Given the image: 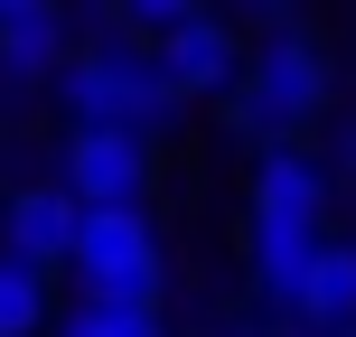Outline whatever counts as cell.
<instances>
[{"label": "cell", "instance_id": "11", "mask_svg": "<svg viewBox=\"0 0 356 337\" xmlns=\"http://www.w3.org/2000/svg\"><path fill=\"white\" fill-rule=\"evenodd\" d=\"M56 337H169V328H160V300H85Z\"/></svg>", "mask_w": 356, "mask_h": 337}, {"label": "cell", "instance_id": "8", "mask_svg": "<svg viewBox=\"0 0 356 337\" xmlns=\"http://www.w3.org/2000/svg\"><path fill=\"white\" fill-rule=\"evenodd\" d=\"M66 28H56V0L47 10H10L0 19V94H29V85H56V66H66Z\"/></svg>", "mask_w": 356, "mask_h": 337}, {"label": "cell", "instance_id": "1", "mask_svg": "<svg viewBox=\"0 0 356 337\" xmlns=\"http://www.w3.org/2000/svg\"><path fill=\"white\" fill-rule=\"evenodd\" d=\"M56 94H66V113L75 122H131V131H160L188 94L169 85V66H160V47H75L66 66H56Z\"/></svg>", "mask_w": 356, "mask_h": 337}, {"label": "cell", "instance_id": "15", "mask_svg": "<svg viewBox=\"0 0 356 337\" xmlns=\"http://www.w3.org/2000/svg\"><path fill=\"white\" fill-rule=\"evenodd\" d=\"M328 337H356V319H347V328H328Z\"/></svg>", "mask_w": 356, "mask_h": 337}, {"label": "cell", "instance_id": "10", "mask_svg": "<svg viewBox=\"0 0 356 337\" xmlns=\"http://www.w3.org/2000/svg\"><path fill=\"white\" fill-rule=\"evenodd\" d=\"M47 328V272L0 253V337H38Z\"/></svg>", "mask_w": 356, "mask_h": 337}, {"label": "cell", "instance_id": "12", "mask_svg": "<svg viewBox=\"0 0 356 337\" xmlns=\"http://www.w3.org/2000/svg\"><path fill=\"white\" fill-rule=\"evenodd\" d=\"M197 10H207V0H122V19L141 38H160V28H178V19H197Z\"/></svg>", "mask_w": 356, "mask_h": 337}, {"label": "cell", "instance_id": "4", "mask_svg": "<svg viewBox=\"0 0 356 337\" xmlns=\"http://www.w3.org/2000/svg\"><path fill=\"white\" fill-rule=\"evenodd\" d=\"M66 188L85 197V206H141L150 197V131H131V122H75Z\"/></svg>", "mask_w": 356, "mask_h": 337}, {"label": "cell", "instance_id": "5", "mask_svg": "<svg viewBox=\"0 0 356 337\" xmlns=\"http://www.w3.org/2000/svg\"><path fill=\"white\" fill-rule=\"evenodd\" d=\"M319 244H328V215H300V206H253V281H263V300L300 309L309 272H319Z\"/></svg>", "mask_w": 356, "mask_h": 337}, {"label": "cell", "instance_id": "14", "mask_svg": "<svg viewBox=\"0 0 356 337\" xmlns=\"http://www.w3.org/2000/svg\"><path fill=\"white\" fill-rule=\"evenodd\" d=\"M10 10H47V0H0V19H10Z\"/></svg>", "mask_w": 356, "mask_h": 337}, {"label": "cell", "instance_id": "7", "mask_svg": "<svg viewBox=\"0 0 356 337\" xmlns=\"http://www.w3.org/2000/svg\"><path fill=\"white\" fill-rule=\"evenodd\" d=\"M160 47V66H169V85L188 94H234V38H225V19L216 10H197V19H178V28H160L150 38Z\"/></svg>", "mask_w": 356, "mask_h": 337}, {"label": "cell", "instance_id": "9", "mask_svg": "<svg viewBox=\"0 0 356 337\" xmlns=\"http://www.w3.org/2000/svg\"><path fill=\"white\" fill-rule=\"evenodd\" d=\"M291 319H319V328L356 319V244H319V272H309V290H300Z\"/></svg>", "mask_w": 356, "mask_h": 337}, {"label": "cell", "instance_id": "2", "mask_svg": "<svg viewBox=\"0 0 356 337\" xmlns=\"http://www.w3.org/2000/svg\"><path fill=\"white\" fill-rule=\"evenodd\" d=\"M319 113H328V56H319V38H300V28H282L225 94V122L244 131V141H291V131L319 122Z\"/></svg>", "mask_w": 356, "mask_h": 337}, {"label": "cell", "instance_id": "13", "mask_svg": "<svg viewBox=\"0 0 356 337\" xmlns=\"http://www.w3.org/2000/svg\"><path fill=\"white\" fill-rule=\"evenodd\" d=\"M338 169H347V178H356V122H347V131H338Z\"/></svg>", "mask_w": 356, "mask_h": 337}, {"label": "cell", "instance_id": "3", "mask_svg": "<svg viewBox=\"0 0 356 337\" xmlns=\"http://www.w3.org/2000/svg\"><path fill=\"white\" fill-rule=\"evenodd\" d=\"M85 300H160L169 263H160V225L141 206H85V234L66 253Z\"/></svg>", "mask_w": 356, "mask_h": 337}, {"label": "cell", "instance_id": "6", "mask_svg": "<svg viewBox=\"0 0 356 337\" xmlns=\"http://www.w3.org/2000/svg\"><path fill=\"white\" fill-rule=\"evenodd\" d=\"M75 234H85V197H75L66 178H56V188H10V206H0V253L56 272L75 253Z\"/></svg>", "mask_w": 356, "mask_h": 337}]
</instances>
